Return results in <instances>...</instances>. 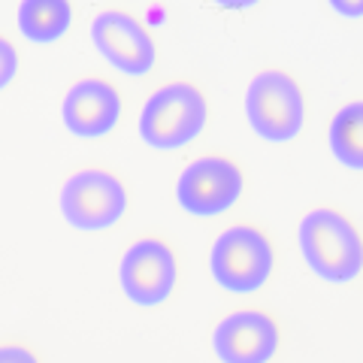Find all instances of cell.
<instances>
[{
  "label": "cell",
  "instance_id": "cell-12",
  "mask_svg": "<svg viewBox=\"0 0 363 363\" xmlns=\"http://www.w3.org/2000/svg\"><path fill=\"white\" fill-rule=\"evenodd\" d=\"M330 152L348 169H363V104L354 100L330 121Z\"/></svg>",
  "mask_w": 363,
  "mask_h": 363
},
{
  "label": "cell",
  "instance_id": "cell-7",
  "mask_svg": "<svg viewBox=\"0 0 363 363\" xmlns=\"http://www.w3.org/2000/svg\"><path fill=\"white\" fill-rule=\"evenodd\" d=\"M118 281L130 303L157 306L176 288V257L161 240H140L121 257Z\"/></svg>",
  "mask_w": 363,
  "mask_h": 363
},
{
  "label": "cell",
  "instance_id": "cell-3",
  "mask_svg": "<svg viewBox=\"0 0 363 363\" xmlns=\"http://www.w3.org/2000/svg\"><path fill=\"white\" fill-rule=\"evenodd\" d=\"M212 279L230 294H252L267 285L272 272V245L257 227H230L212 245Z\"/></svg>",
  "mask_w": 363,
  "mask_h": 363
},
{
  "label": "cell",
  "instance_id": "cell-6",
  "mask_svg": "<svg viewBox=\"0 0 363 363\" xmlns=\"http://www.w3.org/2000/svg\"><path fill=\"white\" fill-rule=\"evenodd\" d=\"M242 194V173L240 167L227 157H200L188 164L179 176L176 200L188 215L212 218L233 206Z\"/></svg>",
  "mask_w": 363,
  "mask_h": 363
},
{
  "label": "cell",
  "instance_id": "cell-4",
  "mask_svg": "<svg viewBox=\"0 0 363 363\" xmlns=\"http://www.w3.org/2000/svg\"><path fill=\"white\" fill-rule=\"evenodd\" d=\"M303 94L288 73H257L245 94V116L267 143H288L303 130Z\"/></svg>",
  "mask_w": 363,
  "mask_h": 363
},
{
  "label": "cell",
  "instance_id": "cell-5",
  "mask_svg": "<svg viewBox=\"0 0 363 363\" xmlns=\"http://www.w3.org/2000/svg\"><path fill=\"white\" fill-rule=\"evenodd\" d=\"M61 212L76 230H106L128 212V191L106 169H82L64 182Z\"/></svg>",
  "mask_w": 363,
  "mask_h": 363
},
{
  "label": "cell",
  "instance_id": "cell-2",
  "mask_svg": "<svg viewBox=\"0 0 363 363\" xmlns=\"http://www.w3.org/2000/svg\"><path fill=\"white\" fill-rule=\"evenodd\" d=\"M206 128V100L188 82H173L157 88L145 100L140 116V136L157 152L182 149L197 140Z\"/></svg>",
  "mask_w": 363,
  "mask_h": 363
},
{
  "label": "cell",
  "instance_id": "cell-11",
  "mask_svg": "<svg viewBox=\"0 0 363 363\" xmlns=\"http://www.w3.org/2000/svg\"><path fill=\"white\" fill-rule=\"evenodd\" d=\"M73 21V9L67 0H25L18 6V30L30 43L61 40Z\"/></svg>",
  "mask_w": 363,
  "mask_h": 363
},
{
  "label": "cell",
  "instance_id": "cell-8",
  "mask_svg": "<svg viewBox=\"0 0 363 363\" xmlns=\"http://www.w3.org/2000/svg\"><path fill=\"white\" fill-rule=\"evenodd\" d=\"M91 40L97 52L124 76H145L155 67V40L128 13L109 9L91 21Z\"/></svg>",
  "mask_w": 363,
  "mask_h": 363
},
{
  "label": "cell",
  "instance_id": "cell-1",
  "mask_svg": "<svg viewBox=\"0 0 363 363\" xmlns=\"http://www.w3.org/2000/svg\"><path fill=\"white\" fill-rule=\"evenodd\" d=\"M300 248L309 269L324 281H351L363 267V245L342 212L312 209L300 221Z\"/></svg>",
  "mask_w": 363,
  "mask_h": 363
},
{
  "label": "cell",
  "instance_id": "cell-15",
  "mask_svg": "<svg viewBox=\"0 0 363 363\" xmlns=\"http://www.w3.org/2000/svg\"><path fill=\"white\" fill-rule=\"evenodd\" d=\"M333 9L336 13H342V16H360L363 13V4H333Z\"/></svg>",
  "mask_w": 363,
  "mask_h": 363
},
{
  "label": "cell",
  "instance_id": "cell-9",
  "mask_svg": "<svg viewBox=\"0 0 363 363\" xmlns=\"http://www.w3.org/2000/svg\"><path fill=\"white\" fill-rule=\"evenodd\" d=\"M212 348L221 363H267L279 348V327L264 312H233L215 327Z\"/></svg>",
  "mask_w": 363,
  "mask_h": 363
},
{
  "label": "cell",
  "instance_id": "cell-13",
  "mask_svg": "<svg viewBox=\"0 0 363 363\" xmlns=\"http://www.w3.org/2000/svg\"><path fill=\"white\" fill-rule=\"evenodd\" d=\"M18 73V55L13 49V43L0 37V88H6Z\"/></svg>",
  "mask_w": 363,
  "mask_h": 363
},
{
  "label": "cell",
  "instance_id": "cell-10",
  "mask_svg": "<svg viewBox=\"0 0 363 363\" xmlns=\"http://www.w3.org/2000/svg\"><path fill=\"white\" fill-rule=\"evenodd\" d=\"M61 116L64 128L82 140L106 136L121 118V97L104 79H82L67 91Z\"/></svg>",
  "mask_w": 363,
  "mask_h": 363
},
{
  "label": "cell",
  "instance_id": "cell-14",
  "mask_svg": "<svg viewBox=\"0 0 363 363\" xmlns=\"http://www.w3.org/2000/svg\"><path fill=\"white\" fill-rule=\"evenodd\" d=\"M0 363H37V357L21 345H0Z\"/></svg>",
  "mask_w": 363,
  "mask_h": 363
}]
</instances>
